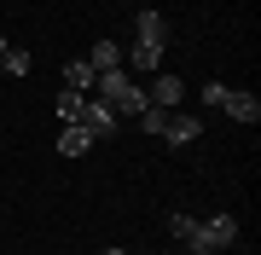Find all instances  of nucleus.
Masks as SVG:
<instances>
[{"instance_id":"obj_1","label":"nucleus","mask_w":261,"mask_h":255,"mask_svg":"<svg viewBox=\"0 0 261 255\" xmlns=\"http://www.w3.org/2000/svg\"><path fill=\"white\" fill-rule=\"evenodd\" d=\"M93 87H99V99L111 104L116 116H128V122L145 110V104H151V99H145V87H140V81H128V70H105Z\"/></svg>"},{"instance_id":"obj_2","label":"nucleus","mask_w":261,"mask_h":255,"mask_svg":"<svg viewBox=\"0 0 261 255\" xmlns=\"http://www.w3.org/2000/svg\"><path fill=\"white\" fill-rule=\"evenodd\" d=\"M75 122H82L87 133H93V139H111L122 116H116V110H111V104H105V99H93V93H87V104H82V116H75Z\"/></svg>"},{"instance_id":"obj_3","label":"nucleus","mask_w":261,"mask_h":255,"mask_svg":"<svg viewBox=\"0 0 261 255\" xmlns=\"http://www.w3.org/2000/svg\"><path fill=\"white\" fill-rule=\"evenodd\" d=\"M197 244H203V249H232V244H238V220H232V215L197 220Z\"/></svg>"},{"instance_id":"obj_4","label":"nucleus","mask_w":261,"mask_h":255,"mask_svg":"<svg viewBox=\"0 0 261 255\" xmlns=\"http://www.w3.org/2000/svg\"><path fill=\"white\" fill-rule=\"evenodd\" d=\"M197 133H203V116H186V110H168V122H163V139H168V145H192Z\"/></svg>"},{"instance_id":"obj_5","label":"nucleus","mask_w":261,"mask_h":255,"mask_svg":"<svg viewBox=\"0 0 261 255\" xmlns=\"http://www.w3.org/2000/svg\"><path fill=\"white\" fill-rule=\"evenodd\" d=\"M221 110L232 116V122H250V128L261 122V99H255V93H232V87H226V99H221Z\"/></svg>"},{"instance_id":"obj_6","label":"nucleus","mask_w":261,"mask_h":255,"mask_svg":"<svg viewBox=\"0 0 261 255\" xmlns=\"http://www.w3.org/2000/svg\"><path fill=\"white\" fill-rule=\"evenodd\" d=\"M87 145H93V133L82 122H64L58 128V157H87Z\"/></svg>"},{"instance_id":"obj_7","label":"nucleus","mask_w":261,"mask_h":255,"mask_svg":"<svg viewBox=\"0 0 261 255\" xmlns=\"http://www.w3.org/2000/svg\"><path fill=\"white\" fill-rule=\"evenodd\" d=\"M122 64H128V70H157L163 64V47H157V41H134V47L122 52Z\"/></svg>"},{"instance_id":"obj_8","label":"nucleus","mask_w":261,"mask_h":255,"mask_svg":"<svg viewBox=\"0 0 261 255\" xmlns=\"http://www.w3.org/2000/svg\"><path fill=\"white\" fill-rule=\"evenodd\" d=\"M134 35L140 41H157V47H168V23H163V12H140V18H134Z\"/></svg>"},{"instance_id":"obj_9","label":"nucleus","mask_w":261,"mask_h":255,"mask_svg":"<svg viewBox=\"0 0 261 255\" xmlns=\"http://www.w3.org/2000/svg\"><path fill=\"white\" fill-rule=\"evenodd\" d=\"M151 104H163V110H180V99H186V81L180 76H157V93H145Z\"/></svg>"},{"instance_id":"obj_10","label":"nucleus","mask_w":261,"mask_h":255,"mask_svg":"<svg viewBox=\"0 0 261 255\" xmlns=\"http://www.w3.org/2000/svg\"><path fill=\"white\" fill-rule=\"evenodd\" d=\"M87 64H93V76H105V70H122V47H116V41H93Z\"/></svg>"},{"instance_id":"obj_11","label":"nucleus","mask_w":261,"mask_h":255,"mask_svg":"<svg viewBox=\"0 0 261 255\" xmlns=\"http://www.w3.org/2000/svg\"><path fill=\"white\" fill-rule=\"evenodd\" d=\"M93 64H87V58H75V64H64V87H70V93H93Z\"/></svg>"},{"instance_id":"obj_12","label":"nucleus","mask_w":261,"mask_h":255,"mask_svg":"<svg viewBox=\"0 0 261 255\" xmlns=\"http://www.w3.org/2000/svg\"><path fill=\"white\" fill-rule=\"evenodd\" d=\"M29 64H35V58H29L23 47H6V52H0V76H29Z\"/></svg>"},{"instance_id":"obj_13","label":"nucleus","mask_w":261,"mask_h":255,"mask_svg":"<svg viewBox=\"0 0 261 255\" xmlns=\"http://www.w3.org/2000/svg\"><path fill=\"white\" fill-rule=\"evenodd\" d=\"M82 104H87V93H70V87H64L53 110H58V122H75V116H82Z\"/></svg>"},{"instance_id":"obj_14","label":"nucleus","mask_w":261,"mask_h":255,"mask_svg":"<svg viewBox=\"0 0 261 255\" xmlns=\"http://www.w3.org/2000/svg\"><path fill=\"white\" fill-rule=\"evenodd\" d=\"M168 232L186 244V238H197V215H168Z\"/></svg>"},{"instance_id":"obj_15","label":"nucleus","mask_w":261,"mask_h":255,"mask_svg":"<svg viewBox=\"0 0 261 255\" xmlns=\"http://www.w3.org/2000/svg\"><path fill=\"white\" fill-rule=\"evenodd\" d=\"M221 99H226V81H203V104H215V110H221Z\"/></svg>"},{"instance_id":"obj_16","label":"nucleus","mask_w":261,"mask_h":255,"mask_svg":"<svg viewBox=\"0 0 261 255\" xmlns=\"http://www.w3.org/2000/svg\"><path fill=\"white\" fill-rule=\"evenodd\" d=\"M180 255H215V249H203L197 238H186V244H180Z\"/></svg>"},{"instance_id":"obj_17","label":"nucleus","mask_w":261,"mask_h":255,"mask_svg":"<svg viewBox=\"0 0 261 255\" xmlns=\"http://www.w3.org/2000/svg\"><path fill=\"white\" fill-rule=\"evenodd\" d=\"M6 47H12V41H6V35H0V52H6Z\"/></svg>"},{"instance_id":"obj_18","label":"nucleus","mask_w":261,"mask_h":255,"mask_svg":"<svg viewBox=\"0 0 261 255\" xmlns=\"http://www.w3.org/2000/svg\"><path fill=\"white\" fill-rule=\"evenodd\" d=\"M105 255H128V249H105Z\"/></svg>"}]
</instances>
